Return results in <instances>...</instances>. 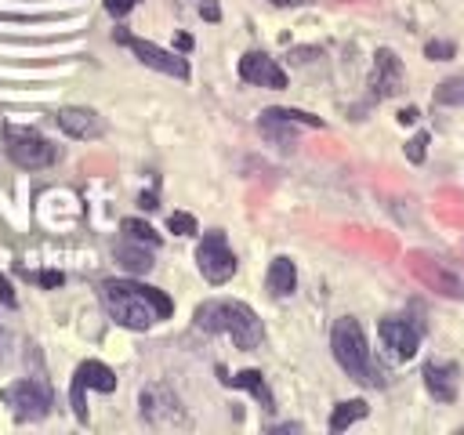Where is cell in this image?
Wrapping results in <instances>:
<instances>
[{"instance_id": "obj_1", "label": "cell", "mask_w": 464, "mask_h": 435, "mask_svg": "<svg viewBox=\"0 0 464 435\" xmlns=\"http://www.w3.org/2000/svg\"><path fill=\"white\" fill-rule=\"evenodd\" d=\"M102 304L127 330H149L152 323H160L174 312V301L163 290L145 286L138 279H105L102 283Z\"/></svg>"}, {"instance_id": "obj_2", "label": "cell", "mask_w": 464, "mask_h": 435, "mask_svg": "<svg viewBox=\"0 0 464 435\" xmlns=\"http://www.w3.org/2000/svg\"><path fill=\"white\" fill-rule=\"evenodd\" d=\"M192 319L207 334H228L232 344L243 348V352H254L265 341V323L257 319V312L250 304H243V301H232V297L203 301Z\"/></svg>"}, {"instance_id": "obj_3", "label": "cell", "mask_w": 464, "mask_h": 435, "mask_svg": "<svg viewBox=\"0 0 464 435\" xmlns=\"http://www.w3.org/2000/svg\"><path fill=\"white\" fill-rule=\"evenodd\" d=\"M330 352L337 359V366L355 381V384H366V388H381L384 377L370 355V344H366V334L359 326V319L352 315H341L330 330Z\"/></svg>"}, {"instance_id": "obj_4", "label": "cell", "mask_w": 464, "mask_h": 435, "mask_svg": "<svg viewBox=\"0 0 464 435\" xmlns=\"http://www.w3.org/2000/svg\"><path fill=\"white\" fill-rule=\"evenodd\" d=\"M0 402L11 410L14 420H44L54 406V395H51V384L40 381V377H25V381H14V384H4L0 388Z\"/></svg>"}, {"instance_id": "obj_5", "label": "cell", "mask_w": 464, "mask_h": 435, "mask_svg": "<svg viewBox=\"0 0 464 435\" xmlns=\"http://www.w3.org/2000/svg\"><path fill=\"white\" fill-rule=\"evenodd\" d=\"M4 152L22 170H44L58 160V145H51L44 134H36L29 127H11V123L4 127Z\"/></svg>"}, {"instance_id": "obj_6", "label": "cell", "mask_w": 464, "mask_h": 435, "mask_svg": "<svg viewBox=\"0 0 464 435\" xmlns=\"http://www.w3.org/2000/svg\"><path fill=\"white\" fill-rule=\"evenodd\" d=\"M196 268L203 272V279L210 286H221V283H228L236 276V254H232V246H228L221 228L203 232V239L196 246Z\"/></svg>"}, {"instance_id": "obj_7", "label": "cell", "mask_w": 464, "mask_h": 435, "mask_svg": "<svg viewBox=\"0 0 464 435\" xmlns=\"http://www.w3.org/2000/svg\"><path fill=\"white\" fill-rule=\"evenodd\" d=\"M138 402H141V420L152 424V428H185V424H188L181 399H178L174 388L163 384V381L145 384Z\"/></svg>"}, {"instance_id": "obj_8", "label": "cell", "mask_w": 464, "mask_h": 435, "mask_svg": "<svg viewBox=\"0 0 464 435\" xmlns=\"http://www.w3.org/2000/svg\"><path fill=\"white\" fill-rule=\"evenodd\" d=\"M87 392H116V373L98 362V359H83L72 373V388H69V406H72V417L80 424H87Z\"/></svg>"}, {"instance_id": "obj_9", "label": "cell", "mask_w": 464, "mask_h": 435, "mask_svg": "<svg viewBox=\"0 0 464 435\" xmlns=\"http://www.w3.org/2000/svg\"><path fill=\"white\" fill-rule=\"evenodd\" d=\"M410 272L424 283V286H431L435 294H442V297H464V279L446 265V261H439L435 254H424V250H410Z\"/></svg>"}, {"instance_id": "obj_10", "label": "cell", "mask_w": 464, "mask_h": 435, "mask_svg": "<svg viewBox=\"0 0 464 435\" xmlns=\"http://www.w3.org/2000/svg\"><path fill=\"white\" fill-rule=\"evenodd\" d=\"M116 40H120L123 47H130V51H134V58H138L141 65H149V69H156V72H163V76H174V80H185V76H188V62H185L181 54L163 51V47H160V44H152V40L130 36L127 29H116Z\"/></svg>"}, {"instance_id": "obj_11", "label": "cell", "mask_w": 464, "mask_h": 435, "mask_svg": "<svg viewBox=\"0 0 464 435\" xmlns=\"http://www.w3.org/2000/svg\"><path fill=\"white\" fill-rule=\"evenodd\" d=\"M294 127H323V120L301 109H283V105H272L261 112V134L276 145H294Z\"/></svg>"}, {"instance_id": "obj_12", "label": "cell", "mask_w": 464, "mask_h": 435, "mask_svg": "<svg viewBox=\"0 0 464 435\" xmlns=\"http://www.w3.org/2000/svg\"><path fill=\"white\" fill-rule=\"evenodd\" d=\"M381 341L395 359H413L420 348V323H413L410 315H388L381 319Z\"/></svg>"}, {"instance_id": "obj_13", "label": "cell", "mask_w": 464, "mask_h": 435, "mask_svg": "<svg viewBox=\"0 0 464 435\" xmlns=\"http://www.w3.org/2000/svg\"><path fill=\"white\" fill-rule=\"evenodd\" d=\"M239 80L250 83V87H268V91H283L286 87V72L265 51H246L239 58Z\"/></svg>"}, {"instance_id": "obj_14", "label": "cell", "mask_w": 464, "mask_h": 435, "mask_svg": "<svg viewBox=\"0 0 464 435\" xmlns=\"http://www.w3.org/2000/svg\"><path fill=\"white\" fill-rule=\"evenodd\" d=\"M402 80H406V72H402L399 54L388 51V47H377L373 69H370V94H373L377 102H381V98H392V94L402 91Z\"/></svg>"}, {"instance_id": "obj_15", "label": "cell", "mask_w": 464, "mask_h": 435, "mask_svg": "<svg viewBox=\"0 0 464 435\" xmlns=\"http://www.w3.org/2000/svg\"><path fill=\"white\" fill-rule=\"evenodd\" d=\"M54 123H58L69 138H76V141H94V138L105 134V120H102L94 109H87V105H65V109H58Z\"/></svg>"}, {"instance_id": "obj_16", "label": "cell", "mask_w": 464, "mask_h": 435, "mask_svg": "<svg viewBox=\"0 0 464 435\" xmlns=\"http://www.w3.org/2000/svg\"><path fill=\"white\" fill-rule=\"evenodd\" d=\"M420 377H424V388H428V395L435 402H453L457 399V370L450 362L428 359L424 370H420Z\"/></svg>"}, {"instance_id": "obj_17", "label": "cell", "mask_w": 464, "mask_h": 435, "mask_svg": "<svg viewBox=\"0 0 464 435\" xmlns=\"http://www.w3.org/2000/svg\"><path fill=\"white\" fill-rule=\"evenodd\" d=\"M218 377H221V381H225L228 388H243V392H250V395H254V399L261 402V410H268V413L276 410L272 388L265 384V373H261V370H239V373H232V377H228V373H225V370L218 366Z\"/></svg>"}, {"instance_id": "obj_18", "label": "cell", "mask_w": 464, "mask_h": 435, "mask_svg": "<svg viewBox=\"0 0 464 435\" xmlns=\"http://www.w3.org/2000/svg\"><path fill=\"white\" fill-rule=\"evenodd\" d=\"M152 250H156V246L138 243V239H130V236H123V239L112 246L116 261H120L127 272H134V276H145V272L152 268Z\"/></svg>"}, {"instance_id": "obj_19", "label": "cell", "mask_w": 464, "mask_h": 435, "mask_svg": "<svg viewBox=\"0 0 464 435\" xmlns=\"http://www.w3.org/2000/svg\"><path fill=\"white\" fill-rule=\"evenodd\" d=\"M265 286H268L272 297L294 294V286H297V268H294V261H290V257H272L268 276H265Z\"/></svg>"}, {"instance_id": "obj_20", "label": "cell", "mask_w": 464, "mask_h": 435, "mask_svg": "<svg viewBox=\"0 0 464 435\" xmlns=\"http://www.w3.org/2000/svg\"><path fill=\"white\" fill-rule=\"evenodd\" d=\"M366 402L362 399H348V402H337L334 406V413H330V431H344V428H352L355 420H362L366 417Z\"/></svg>"}, {"instance_id": "obj_21", "label": "cell", "mask_w": 464, "mask_h": 435, "mask_svg": "<svg viewBox=\"0 0 464 435\" xmlns=\"http://www.w3.org/2000/svg\"><path fill=\"white\" fill-rule=\"evenodd\" d=\"M435 105H464V76L442 80L435 87Z\"/></svg>"}, {"instance_id": "obj_22", "label": "cell", "mask_w": 464, "mask_h": 435, "mask_svg": "<svg viewBox=\"0 0 464 435\" xmlns=\"http://www.w3.org/2000/svg\"><path fill=\"white\" fill-rule=\"evenodd\" d=\"M123 236H130V239H138V243H149V246H160V236H156V228L152 225H145V221H138V218H123Z\"/></svg>"}, {"instance_id": "obj_23", "label": "cell", "mask_w": 464, "mask_h": 435, "mask_svg": "<svg viewBox=\"0 0 464 435\" xmlns=\"http://www.w3.org/2000/svg\"><path fill=\"white\" fill-rule=\"evenodd\" d=\"M167 228H170L174 236H196V232H199L196 218H192V214H185V210H174V214L167 218Z\"/></svg>"}, {"instance_id": "obj_24", "label": "cell", "mask_w": 464, "mask_h": 435, "mask_svg": "<svg viewBox=\"0 0 464 435\" xmlns=\"http://www.w3.org/2000/svg\"><path fill=\"white\" fill-rule=\"evenodd\" d=\"M65 14H14V11H0V22H18V25H47V22H62Z\"/></svg>"}, {"instance_id": "obj_25", "label": "cell", "mask_w": 464, "mask_h": 435, "mask_svg": "<svg viewBox=\"0 0 464 435\" xmlns=\"http://www.w3.org/2000/svg\"><path fill=\"white\" fill-rule=\"evenodd\" d=\"M424 54H428L431 62H446V58L457 54V47H453L450 40H428V44H424Z\"/></svg>"}, {"instance_id": "obj_26", "label": "cell", "mask_w": 464, "mask_h": 435, "mask_svg": "<svg viewBox=\"0 0 464 435\" xmlns=\"http://www.w3.org/2000/svg\"><path fill=\"white\" fill-rule=\"evenodd\" d=\"M424 156H428V134L420 130V134H413V138L406 141V160H410V163H424Z\"/></svg>"}, {"instance_id": "obj_27", "label": "cell", "mask_w": 464, "mask_h": 435, "mask_svg": "<svg viewBox=\"0 0 464 435\" xmlns=\"http://www.w3.org/2000/svg\"><path fill=\"white\" fill-rule=\"evenodd\" d=\"M134 4H138V0H105V11H109L112 18H123L127 11H134Z\"/></svg>"}, {"instance_id": "obj_28", "label": "cell", "mask_w": 464, "mask_h": 435, "mask_svg": "<svg viewBox=\"0 0 464 435\" xmlns=\"http://www.w3.org/2000/svg\"><path fill=\"white\" fill-rule=\"evenodd\" d=\"M25 276H29V272H25ZM29 279H36L40 286H62V279H65V276H62V272H33Z\"/></svg>"}, {"instance_id": "obj_29", "label": "cell", "mask_w": 464, "mask_h": 435, "mask_svg": "<svg viewBox=\"0 0 464 435\" xmlns=\"http://www.w3.org/2000/svg\"><path fill=\"white\" fill-rule=\"evenodd\" d=\"M199 14H203L207 22H218V18H221V7H218V0H203V4H199Z\"/></svg>"}, {"instance_id": "obj_30", "label": "cell", "mask_w": 464, "mask_h": 435, "mask_svg": "<svg viewBox=\"0 0 464 435\" xmlns=\"http://www.w3.org/2000/svg\"><path fill=\"white\" fill-rule=\"evenodd\" d=\"M413 120H417V109H413V105H406V109L399 112V123H413Z\"/></svg>"}, {"instance_id": "obj_31", "label": "cell", "mask_w": 464, "mask_h": 435, "mask_svg": "<svg viewBox=\"0 0 464 435\" xmlns=\"http://www.w3.org/2000/svg\"><path fill=\"white\" fill-rule=\"evenodd\" d=\"M0 297H4L7 304H14V294H11V283H7V279H0Z\"/></svg>"}, {"instance_id": "obj_32", "label": "cell", "mask_w": 464, "mask_h": 435, "mask_svg": "<svg viewBox=\"0 0 464 435\" xmlns=\"http://www.w3.org/2000/svg\"><path fill=\"white\" fill-rule=\"evenodd\" d=\"M138 203H141V207H145V210H152V207H160V203H156V196H152V192H141V199H138Z\"/></svg>"}, {"instance_id": "obj_33", "label": "cell", "mask_w": 464, "mask_h": 435, "mask_svg": "<svg viewBox=\"0 0 464 435\" xmlns=\"http://www.w3.org/2000/svg\"><path fill=\"white\" fill-rule=\"evenodd\" d=\"M192 47V36L188 33H178V51H188Z\"/></svg>"}, {"instance_id": "obj_34", "label": "cell", "mask_w": 464, "mask_h": 435, "mask_svg": "<svg viewBox=\"0 0 464 435\" xmlns=\"http://www.w3.org/2000/svg\"><path fill=\"white\" fill-rule=\"evenodd\" d=\"M268 4H276V7H294V4H301V0H268Z\"/></svg>"}, {"instance_id": "obj_35", "label": "cell", "mask_w": 464, "mask_h": 435, "mask_svg": "<svg viewBox=\"0 0 464 435\" xmlns=\"http://www.w3.org/2000/svg\"><path fill=\"white\" fill-rule=\"evenodd\" d=\"M0 355H4V326H0Z\"/></svg>"}]
</instances>
